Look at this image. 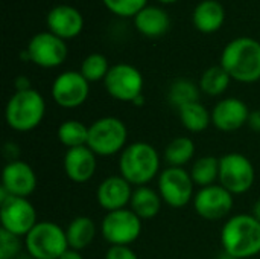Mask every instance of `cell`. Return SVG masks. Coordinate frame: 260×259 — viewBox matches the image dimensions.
Masks as SVG:
<instances>
[{
	"instance_id": "6da1fadb",
	"label": "cell",
	"mask_w": 260,
	"mask_h": 259,
	"mask_svg": "<svg viewBox=\"0 0 260 259\" xmlns=\"http://www.w3.org/2000/svg\"><path fill=\"white\" fill-rule=\"evenodd\" d=\"M219 64L238 82H257L260 79V43L250 37L232 40L225 44Z\"/></svg>"
},
{
	"instance_id": "7a4b0ae2",
	"label": "cell",
	"mask_w": 260,
	"mask_h": 259,
	"mask_svg": "<svg viewBox=\"0 0 260 259\" xmlns=\"http://www.w3.org/2000/svg\"><path fill=\"white\" fill-rule=\"evenodd\" d=\"M221 244L225 253L236 259H248L260 253V223L251 214H238L222 226Z\"/></svg>"
},
{
	"instance_id": "3957f363",
	"label": "cell",
	"mask_w": 260,
	"mask_h": 259,
	"mask_svg": "<svg viewBox=\"0 0 260 259\" xmlns=\"http://www.w3.org/2000/svg\"><path fill=\"white\" fill-rule=\"evenodd\" d=\"M119 172L134 188L148 186L160 176L158 151L148 142H133L119 156Z\"/></svg>"
},
{
	"instance_id": "277c9868",
	"label": "cell",
	"mask_w": 260,
	"mask_h": 259,
	"mask_svg": "<svg viewBox=\"0 0 260 259\" xmlns=\"http://www.w3.org/2000/svg\"><path fill=\"white\" fill-rule=\"evenodd\" d=\"M46 114V101L35 89L15 92L5 108L8 127L18 133H27L40 127Z\"/></svg>"
},
{
	"instance_id": "5b68a950",
	"label": "cell",
	"mask_w": 260,
	"mask_h": 259,
	"mask_svg": "<svg viewBox=\"0 0 260 259\" xmlns=\"http://www.w3.org/2000/svg\"><path fill=\"white\" fill-rule=\"evenodd\" d=\"M128 140V128L125 122L114 116L99 118L88 125L87 147L98 157L120 154Z\"/></svg>"
},
{
	"instance_id": "8992f818",
	"label": "cell",
	"mask_w": 260,
	"mask_h": 259,
	"mask_svg": "<svg viewBox=\"0 0 260 259\" xmlns=\"http://www.w3.org/2000/svg\"><path fill=\"white\" fill-rule=\"evenodd\" d=\"M24 247L34 259H59L69 249L66 229L53 221H38L26 235Z\"/></svg>"
},
{
	"instance_id": "52a82bcc",
	"label": "cell",
	"mask_w": 260,
	"mask_h": 259,
	"mask_svg": "<svg viewBox=\"0 0 260 259\" xmlns=\"http://www.w3.org/2000/svg\"><path fill=\"white\" fill-rule=\"evenodd\" d=\"M256 180L253 162L241 153H227L219 157L218 183L233 195L248 192Z\"/></svg>"
},
{
	"instance_id": "ba28073f",
	"label": "cell",
	"mask_w": 260,
	"mask_h": 259,
	"mask_svg": "<svg viewBox=\"0 0 260 259\" xmlns=\"http://www.w3.org/2000/svg\"><path fill=\"white\" fill-rule=\"evenodd\" d=\"M142 220L131 209L107 212L101 223V234L110 246H131L142 234Z\"/></svg>"
},
{
	"instance_id": "9c48e42d",
	"label": "cell",
	"mask_w": 260,
	"mask_h": 259,
	"mask_svg": "<svg viewBox=\"0 0 260 259\" xmlns=\"http://www.w3.org/2000/svg\"><path fill=\"white\" fill-rule=\"evenodd\" d=\"M158 194L168 206L180 209L193 202L195 183L184 168L168 166L158 176Z\"/></svg>"
},
{
	"instance_id": "30bf717a",
	"label": "cell",
	"mask_w": 260,
	"mask_h": 259,
	"mask_svg": "<svg viewBox=\"0 0 260 259\" xmlns=\"http://www.w3.org/2000/svg\"><path fill=\"white\" fill-rule=\"evenodd\" d=\"M143 75L137 67L128 63L111 66L104 79V87L111 98L131 104L136 98L143 95Z\"/></svg>"
},
{
	"instance_id": "8fae6325",
	"label": "cell",
	"mask_w": 260,
	"mask_h": 259,
	"mask_svg": "<svg viewBox=\"0 0 260 259\" xmlns=\"http://www.w3.org/2000/svg\"><path fill=\"white\" fill-rule=\"evenodd\" d=\"M0 223L3 231L26 238L38 223L37 211L27 198L9 195L0 202Z\"/></svg>"
},
{
	"instance_id": "7c38bea8",
	"label": "cell",
	"mask_w": 260,
	"mask_h": 259,
	"mask_svg": "<svg viewBox=\"0 0 260 259\" xmlns=\"http://www.w3.org/2000/svg\"><path fill=\"white\" fill-rule=\"evenodd\" d=\"M235 205V195L219 183L200 188L193 197L195 212L207 221H219L230 215Z\"/></svg>"
},
{
	"instance_id": "4fadbf2b",
	"label": "cell",
	"mask_w": 260,
	"mask_h": 259,
	"mask_svg": "<svg viewBox=\"0 0 260 259\" xmlns=\"http://www.w3.org/2000/svg\"><path fill=\"white\" fill-rule=\"evenodd\" d=\"M50 93L56 105L62 108H78L88 98L90 82L81 72L66 70L53 79Z\"/></svg>"
},
{
	"instance_id": "5bb4252c",
	"label": "cell",
	"mask_w": 260,
	"mask_h": 259,
	"mask_svg": "<svg viewBox=\"0 0 260 259\" xmlns=\"http://www.w3.org/2000/svg\"><path fill=\"white\" fill-rule=\"evenodd\" d=\"M26 52L30 63L44 69L58 67L67 58L66 41L52 32H40L34 35L27 43Z\"/></svg>"
},
{
	"instance_id": "9a60e30c",
	"label": "cell",
	"mask_w": 260,
	"mask_h": 259,
	"mask_svg": "<svg viewBox=\"0 0 260 259\" xmlns=\"http://www.w3.org/2000/svg\"><path fill=\"white\" fill-rule=\"evenodd\" d=\"M248 105L239 98H224L215 104L212 110V125L224 133L241 130L248 124Z\"/></svg>"
},
{
	"instance_id": "2e32d148",
	"label": "cell",
	"mask_w": 260,
	"mask_h": 259,
	"mask_svg": "<svg viewBox=\"0 0 260 259\" xmlns=\"http://www.w3.org/2000/svg\"><path fill=\"white\" fill-rule=\"evenodd\" d=\"M134 186L120 174L104 179L96 189V200L105 212L125 209L129 206Z\"/></svg>"
},
{
	"instance_id": "e0dca14e",
	"label": "cell",
	"mask_w": 260,
	"mask_h": 259,
	"mask_svg": "<svg viewBox=\"0 0 260 259\" xmlns=\"http://www.w3.org/2000/svg\"><path fill=\"white\" fill-rule=\"evenodd\" d=\"M2 186L14 197L27 198L37 189V174L23 160L8 162L2 172Z\"/></svg>"
},
{
	"instance_id": "ac0fdd59",
	"label": "cell",
	"mask_w": 260,
	"mask_h": 259,
	"mask_svg": "<svg viewBox=\"0 0 260 259\" xmlns=\"http://www.w3.org/2000/svg\"><path fill=\"white\" fill-rule=\"evenodd\" d=\"M62 166L69 180L73 183H87L98 169V156L87 145L70 148L64 154Z\"/></svg>"
},
{
	"instance_id": "d6986e66",
	"label": "cell",
	"mask_w": 260,
	"mask_h": 259,
	"mask_svg": "<svg viewBox=\"0 0 260 259\" xmlns=\"http://www.w3.org/2000/svg\"><path fill=\"white\" fill-rule=\"evenodd\" d=\"M46 23H47L49 32L58 35L62 40L78 37L84 27L82 14L75 6H70V5L53 6L46 17Z\"/></svg>"
},
{
	"instance_id": "ffe728a7",
	"label": "cell",
	"mask_w": 260,
	"mask_h": 259,
	"mask_svg": "<svg viewBox=\"0 0 260 259\" xmlns=\"http://www.w3.org/2000/svg\"><path fill=\"white\" fill-rule=\"evenodd\" d=\"M134 24L142 35L157 38L168 32L171 26V17L163 8L145 6L134 15Z\"/></svg>"
},
{
	"instance_id": "44dd1931",
	"label": "cell",
	"mask_w": 260,
	"mask_h": 259,
	"mask_svg": "<svg viewBox=\"0 0 260 259\" xmlns=\"http://www.w3.org/2000/svg\"><path fill=\"white\" fill-rule=\"evenodd\" d=\"M225 20L224 6L218 0H203L197 5L192 14L195 27L203 34L216 32Z\"/></svg>"
},
{
	"instance_id": "7402d4cb",
	"label": "cell",
	"mask_w": 260,
	"mask_h": 259,
	"mask_svg": "<svg viewBox=\"0 0 260 259\" xmlns=\"http://www.w3.org/2000/svg\"><path fill=\"white\" fill-rule=\"evenodd\" d=\"M161 197L158 191L149 188V186H139L134 188L133 197L129 202V209L142 220H152L155 218L161 211Z\"/></svg>"
},
{
	"instance_id": "603a6c76",
	"label": "cell",
	"mask_w": 260,
	"mask_h": 259,
	"mask_svg": "<svg viewBox=\"0 0 260 259\" xmlns=\"http://www.w3.org/2000/svg\"><path fill=\"white\" fill-rule=\"evenodd\" d=\"M96 223L85 215H79L75 217L69 226L66 227V235H67V243H69V249L73 250H85L96 238Z\"/></svg>"
},
{
	"instance_id": "cb8c5ba5",
	"label": "cell",
	"mask_w": 260,
	"mask_h": 259,
	"mask_svg": "<svg viewBox=\"0 0 260 259\" xmlns=\"http://www.w3.org/2000/svg\"><path fill=\"white\" fill-rule=\"evenodd\" d=\"M178 118L181 125L189 133H203L212 125V111H209L200 101L180 107Z\"/></svg>"
},
{
	"instance_id": "d4e9b609",
	"label": "cell",
	"mask_w": 260,
	"mask_h": 259,
	"mask_svg": "<svg viewBox=\"0 0 260 259\" xmlns=\"http://www.w3.org/2000/svg\"><path fill=\"white\" fill-rule=\"evenodd\" d=\"M195 142L187 136H178L172 139L165 148V162L168 166L184 168L195 157Z\"/></svg>"
},
{
	"instance_id": "484cf974",
	"label": "cell",
	"mask_w": 260,
	"mask_h": 259,
	"mask_svg": "<svg viewBox=\"0 0 260 259\" xmlns=\"http://www.w3.org/2000/svg\"><path fill=\"white\" fill-rule=\"evenodd\" d=\"M189 172L198 188L216 185L219 180V159L215 156H203L193 162Z\"/></svg>"
},
{
	"instance_id": "4316f807",
	"label": "cell",
	"mask_w": 260,
	"mask_h": 259,
	"mask_svg": "<svg viewBox=\"0 0 260 259\" xmlns=\"http://www.w3.org/2000/svg\"><path fill=\"white\" fill-rule=\"evenodd\" d=\"M230 81H232V76L227 73V70L221 64H218L203 72L198 85H200L201 93L207 96H219L229 89Z\"/></svg>"
},
{
	"instance_id": "83f0119b",
	"label": "cell",
	"mask_w": 260,
	"mask_h": 259,
	"mask_svg": "<svg viewBox=\"0 0 260 259\" xmlns=\"http://www.w3.org/2000/svg\"><path fill=\"white\" fill-rule=\"evenodd\" d=\"M58 140L67 148H78L85 147L88 142V127L76 119H67L64 121L58 130H56Z\"/></svg>"
},
{
	"instance_id": "f1b7e54d",
	"label": "cell",
	"mask_w": 260,
	"mask_h": 259,
	"mask_svg": "<svg viewBox=\"0 0 260 259\" xmlns=\"http://www.w3.org/2000/svg\"><path fill=\"white\" fill-rule=\"evenodd\" d=\"M200 96H201L200 85H197L193 81H190L187 78L175 79L171 84L169 92H168V99L177 110L186 104L200 101Z\"/></svg>"
},
{
	"instance_id": "f546056e",
	"label": "cell",
	"mask_w": 260,
	"mask_h": 259,
	"mask_svg": "<svg viewBox=\"0 0 260 259\" xmlns=\"http://www.w3.org/2000/svg\"><path fill=\"white\" fill-rule=\"evenodd\" d=\"M110 63L107 60L105 55L102 53H90L87 55L82 63H81V69L79 72L82 73V76L88 81V82H96V81H104L108 70H110Z\"/></svg>"
},
{
	"instance_id": "4dcf8cb0",
	"label": "cell",
	"mask_w": 260,
	"mask_h": 259,
	"mask_svg": "<svg viewBox=\"0 0 260 259\" xmlns=\"http://www.w3.org/2000/svg\"><path fill=\"white\" fill-rule=\"evenodd\" d=\"M104 5L116 15L120 17H134L140 12L146 5L148 0H102Z\"/></svg>"
},
{
	"instance_id": "1f68e13d",
	"label": "cell",
	"mask_w": 260,
	"mask_h": 259,
	"mask_svg": "<svg viewBox=\"0 0 260 259\" xmlns=\"http://www.w3.org/2000/svg\"><path fill=\"white\" fill-rule=\"evenodd\" d=\"M21 240L23 238L0 229V259H17L21 250Z\"/></svg>"
},
{
	"instance_id": "d6a6232c",
	"label": "cell",
	"mask_w": 260,
	"mask_h": 259,
	"mask_svg": "<svg viewBox=\"0 0 260 259\" xmlns=\"http://www.w3.org/2000/svg\"><path fill=\"white\" fill-rule=\"evenodd\" d=\"M105 259H139V256L129 246H110Z\"/></svg>"
},
{
	"instance_id": "836d02e7",
	"label": "cell",
	"mask_w": 260,
	"mask_h": 259,
	"mask_svg": "<svg viewBox=\"0 0 260 259\" xmlns=\"http://www.w3.org/2000/svg\"><path fill=\"white\" fill-rule=\"evenodd\" d=\"M250 130L260 133V108L257 110H251L250 111V116H248V124Z\"/></svg>"
},
{
	"instance_id": "e575fe53",
	"label": "cell",
	"mask_w": 260,
	"mask_h": 259,
	"mask_svg": "<svg viewBox=\"0 0 260 259\" xmlns=\"http://www.w3.org/2000/svg\"><path fill=\"white\" fill-rule=\"evenodd\" d=\"M14 87H15V92H23V90H29V89H32L29 78H27V76H24V75H20V76H17V78H15V81H14Z\"/></svg>"
},
{
	"instance_id": "d590c367",
	"label": "cell",
	"mask_w": 260,
	"mask_h": 259,
	"mask_svg": "<svg viewBox=\"0 0 260 259\" xmlns=\"http://www.w3.org/2000/svg\"><path fill=\"white\" fill-rule=\"evenodd\" d=\"M59 259H84V258H82V253H81L79 250L67 249Z\"/></svg>"
},
{
	"instance_id": "8d00e7d4",
	"label": "cell",
	"mask_w": 260,
	"mask_h": 259,
	"mask_svg": "<svg viewBox=\"0 0 260 259\" xmlns=\"http://www.w3.org/2000/svg\"><path fill=\"white\" fill-rule=\"evenodd\" d=\"M251 215L260 223V198L257 202H254V205H253V208H251Z\"/></svg>"
},
{
	"instance_id": "74e56055",
	"label": "cell",
	"mask_w": 260,
	"mask_h": 259,
	"mask_svg": "<svg viewBox=\"0 0 260 259\" xmlns=\"http://www.w3.org/2000/svg\"><path fill=\"white\" fill-rule=\"evenodd\" d=\"M145 104V98H143V95H140L139 98H136L134 101H133V105H136V107H142Z\"/></svg>"
},
{
	"instance_id": "f35d334b",
	"label": "cell",
	"mask_w": 260,
	"mask_h": 259,
	"mask_svg": "<svg viewBox=\"0 0 260 259\" xmlns=\"http://www.w3.org/2000/svg\"><path fill=\"white\" fill-rule=\"evenodd\" d=\"M219 259H236V258H233V256H230L229 253H225V252H224V253H222V256H221Z\"/></svg>"
},
{
	"instance_id": "ab89813d",
	"label": "cell",
	"mask_w": 260,
	"mask_h": 259,
	"mask_svg": "<svg viewBox=\"0 0 260 259\" xmlns=\"http://www.w3.org/2000/svg\"><path fill=\"white\" fill-rule=\"evenodd\" d=\"M158 2H161V3H174L177 0H158Z\"/></svg>"
},
{
	"instance_id": "60d3db41",
	"label": "cell",
	"mask_w": 260,
	"mask_h": 259,
	"mask_svg": "<svg viewBox=\"0 0 260 259\" xmlns=\"http://www.w3.org/2000/svg\"><path fill=\"white\" fill-rule=\"evenodd\" d=\"M26 259H34V258H30V256H29V255H27V256H26Z\"/></svg>"
}]
</instances>
